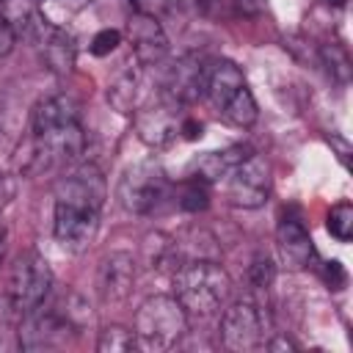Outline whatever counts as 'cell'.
<instances>
[{
    "mask_svg": "<svg viewBox=\"0 0 353 353\" xmlns=\"http://www.w3.org/2000/svg\"><path fill=\"white\" fill-rule=\"evenodd\" d=\"M105 196H108L105 176L94 163L74 168L58 182L52 232L66 251L80 254L94 243Z\"/></svg>",
    "mask_w": 353,
    "mask_h": 353,
    "instance_id": "cell-1",
    "label": "cell"
},
{
    "mask_svg": "<svg viewBox=\"0 0 353 353\" xmlns=\"http://www.w3.org/2000/svg\"><path fill=\"white\" fill-rule=\"evenodd\" d=\"M232 279L215 259H185L174 270V298L188 314H215L229 298Z\"/></svg>",
    "mask_w": 353,
    "mask_h": 353,
    "instance_id": "cell-2",
    "label": "cell"
},
{
    "mask_svg": "<svg viewBox=\"0 0 353 353\" xmlns=\"http://www.w3.org/2000/svg\"><path fill=\"white\" fill-rule=\"evenodd\" d=\"M88 309L85 303H77V309H63L58 303H41L33 312L22 314L19 323V347L22 350H55L72 342L77 336Z\"/></svg>",
    "mask_w": 353,
    "mask_h": 353,
    "instance_id": "cell-3",
    "label": "cell"
},
{
    "mask_svg": "<svg viewBox=\"0 0 353 353\" xmlns=\"http://www.w3.org/2000/svg\"><path fill=\"white\" fill-rule=\"evenodd\" d=\"M188 331V312L174 295H152L135 312V345L143 350H171Z\"/></svg>",
    "mask_w": 353,
    "mask_h": 353,
    "instance_id": "cell-4",
    "label": "cell"
},
{
    "mask_svg": "<svg viewBox=\"0 0 353 353\" xmlns=\"http://www.w3.org/2000/svg\"><path fill=\"white\" fill-rule=\"evenodd\" d=\"M168 190H171V185H168L163 165L149 157V160L130 165L121 174L116 193H119V201L124 210H130L135 215H149L168 199Z\"/></svg>",
    "mask_w": 353,
    "mask_h": 353,
    "instance_id": "cell-5",
    "label": "cell"
},
{
    "mask_svg": "<svg viewBox=\"0 0 353 353\" xmlns=\"http://www.w3.org/2000/svg\"><path fill=\"white\" fill-rule=\"evenodd\" d=\"M50 290H52V270L47 259L39 256L36 251L19 254L11 268V281H8V301L14 312L19 314L33 312L50 298Z\"/></svg>",
    "mask_w": 353,
    "mask_h": 353,
    "instance_id": "cell-6",
    "label": "cell"
},
{
    "mask_svg": "<svg viewBox=\"0 0 353 353\" xmlns=\"http://www.w3.org/2000/svg\"><path fill=\"white\" fill-rule=\"evenodd\" d=\"M268 320L262 314V309L251 301H240L232 303L223 317H221V342L226 350L234 353H245V350H256L259 345H265L268 339Z\"/></svg>",
    "mask_w": 353,
    "mask_h": 353,
    "instance_id": "cell-7",
    "label": "cell"
},
{
    "mask_svg": "<svg viewBox=\"0 0 353 353\" xmlns=\"http://www.w3.org/2000/svg\"><path fill=\"white\" fill-rule=\"evenodd\" d=\"M226 196L234 207L243 210H256L268 201L270 196V165L262 154L251 152L232 174H229V188Z\"/></svg>",
    "mask_w": 353,
    "mask_h": 353,
    "instance_id": "cell-8",
    "label": "cell"
},
{
    "mask_svg": "<svg viewBox=\"0 0 353 353\" xmlns=\"http://www.w3.org/2000/svg\"><path fill=\"white\" fill-rule=\"evenodd\" d=\"M182 110H179V102L171 99L168 94H160L157 102H149L146 108L138 110L135 116V130H138V138L154 149H163L168 146L176 135H179V124H182Z\"/></svg>",
    "mask_w": 353,
    "mask_h": 353,
    "instance_id": "cell-9",
    "label": "cell"
},
{
    "mask_svg": "<svg viewBox=\"0 0 353 353\" xmlns=\"http://www.w3.org/2000/svg\"><path fill=\"white\" fill-rule=\"evenodd\" d=\"M207 72H210V61L201 58V55H196V52H188V55H182L168 69L165 91L163 94H168L179 105H190V102H196V99L204 97Z\"/></svg>",
    "mask_w": 353,
    "mask_h": 353,
    "instance_id": "cell-10",
    "label": "cell"
},
{
    "mask_svg": "<svg viewBox=\"0 0 353 353\" xmlns=\"http://www.w3.org/2000/svg\"><path fill=\"white\" fill-rule=\"evenodd\" d=\"M0 22L17 39L33 44H41V39L52 30V22L36 6V0H0Z\"/></svg>",
    "mask_w": 353,
    "mask_h": 353,
    "instance_id": "cell-11",
    "label": "cell"
},
{
    "mask_svg": "<svg viewBox=\"0 0 353 353\" xmlns=\"http://www.w3.org/2000/svg\"><path fill=\"white\" fill-rule=\"evenodd\" d=\"M276 248H279L281 262L290 270H303L314 259V243H312L303 221L298 215H290V212H284L279 218V226H276Z\"/></svg>",
    "mask_w": 353,
    "mask_h": 353,
    "instance_id": "cell-12",
    "label": "cell"
},
{
    "mask_svg": "<svg viewBox=\"0 0 353 353\" xmlns=\"http://www.w3.org/2000/svg\"><path fill=\"white\" fill-rule=\"evenodd\" d=\"M127 36L132 41L135 63H141V66H154L168 52V36L154 17L132 14L127 22Z\"/></svg>",
    "mask_w": 353,
    "mask_h": 353,
    "instance_id": "cell-13",
    "label": "cell"
},
{
    "mask_svg": "<svg viewBox=\"0 0 353 353\" xmlns=\"http://www.w3.org/2000/svg\"><path fill=\"white\" fill-rule=\"evenodd\" d=\"M99 295L105 301H127L135 287V259L127 251H113L102 259L99 276H97Z\"/></svg>",
    "mask_w": 353,
    "mask_h": 353,
    "instance_id": "cell-14",
    "label": "cell"
},
{
    "mask_svg": "<svg viewBox=\"0 0 353 353\" xmlns=\"http://www.w3.org/2000/svg\"><path fill=\"white\" fill-rule=\"evenodd\" d=\"M243 85H245V80H243V72H240L237 63H232V61H210L204 97H207L218 110H221Z\"/></svg>",
    "mask_w": 353,
    "mask_h": 353,
    "instance_id": "cell-15",
    "label": "cell"
},
{
    "mask_svg": "<svg viewBox=\"0 0 353 353\" xmlns=\"http://www.w3.org/2000/svg\"><path fill=\"white\" fill-rule=\"evenodd\" d=\"M251 152H254V149L245 146V143H234V146H229V149H223V152H207V154L196 163V176H199L201 182H218V179L229 176Z\"/></svg>",
    "mask_w": 353,
    "mask_h": 353,
    "instance_id": "cell-16",
    "label": "cell"
},
{
    "mask_svg": "<svg viewBox=\"0 0 353 353\" xmlns=\"http://www.w3.org/2000/svg\"><path fill=\"white\" fill-rule=\"evenodd\" d=\"M77 105L69 97H44L36 102L33 113H30V132H41V130H52L69 121H77Z\"/></svg>",
    "mask_w": 353,
    "mask_h": 353,
    "instance_id": "cell-17",
    "label": "cell"
},
{
    "mask_svg": "<svg viewBox=\"0 0 353 353\" xmlns=\"http://www.w3.org/2000/svg\"><path fill=\"white\" fill-rule=\"evenodd\" d=\"M41 58L55 74H69L74 69V39L66 33V28L52 25V30L41 39Z\"/></svg>",
    "mask_w": 353,
    "mask_h": 353,
    "instance_id": "cell-18",
    "label": "cell"
},
{
    "mask_svg": "<svg viewBox=\"0 0 353 353\" xmlns=\"http://www.w3.org/2000/svg\"><path fill=\"white\" fill-rule=\"evenodd\" d=\"M141 94H143V74L138 66H127L124 72H119L113 77V83L108 85V102L119 110V113H132L141 105Z\"/></svg>",
    "mask_w": 353,
    "mask_h": 353,
    "instance_id": "cell-19",
    "label": "cell"
},
{
    "mask_svg": "<svg viewBox=\"0 0 353 353\" xmlns=\"http://www.w3.org/2000/svg\"><path fill=\"white\" fill-rule=\"evenodd\" d=\"M143 259L152 270H176L182 265V254L176 248V240L163 232H152L143 237Z\"/></svg>",
    "mask_w": 353,
    "mask_h": 353,
    "instance_id": "cell-20",
    "label": "cell"
},
{
    "mask_svg": "<svg viewBox=\"0 0 353 353\" xmlns=\"http://www.w3.org/2000/svg\"><path fill=\"white\" fill-rule=\"evenodd\" d=\"M221 113H223L226 121H232V124H237V127H251V124L256 121V116H259V108H256L254 94L243 85V88L221 108Z\"/></svg>",
    "mask_w": 353,
    "mask_h": 353,
    "instance_id": "cell-21",
    "label": "cell"
},
{
    "mask_svg": "<svg viewBox=\"0 0 353 353\" xmlns=\"http://www.w3.org/2000/svg\"><path fill=\"white\" fill-rule=\"evenodd\" d=\"M174 196H176V207L185 210V212H201V210L210 207V193H207V188L199 176L176 185Z\"/></svg>",
    "mask_w": 353,
    "mask_h": 353,
    "instance_id": "cell-22",
    "label": "cell"
},
{
    "mask_svg": "<svg viewBox=\"0 0 353 353\" xmlns=\"http://www.w3.org/2000/svg\"><path fill=\"white\" fill-rule=\"evenodd\" d=\"M132 347H135V334L124 325H108V328H102V334L97 339L99 353H127Z\"/></svg>",
    "mask_w": 353,
    "mask_h": 353,
    "instance_id": "cell-23",
    "label": "cell"
},
{
    "mask_svg": "<svg viewBox=\"0 0 353 353\" xmlns=\"http://www.w3.org/2000/svg\"><path fill=\"white\" fill-rule=\"evenodd\" d=\"M325 226H328L331 237H336L339 243H347L353 237V207L347 201L334 204L325 215Z\"/></svg>",
    "mask_w": 353,
    "mask_h": 353,
    "instance_id": "cell-24",
    "label": "cell"
},
{
    "mask_svg": "<svg viewBox=\"0 0 353 353\" xmlns=\"http://www.w3.org/2000/svg\"><path fill=\"white\" fill-rule=\"evenodd\" d=\"M320 58L328 66L331 77H336L339 83H347V77H350V58H347V52L339 44H323L320 47Z\"/></svg>",
    "mask_w": 353,
    "mask_h": 353,
    "instance_id": "cell-25",
    "label": "cell"
},
{
    "mask_svg": "<svg viewBox=\"0 0 353 353\" xmlns=\"http://www.w3.org/2000/svg\"><path fill=\"white\" fill-rule=\"evenodd\" d=\"M130 6L135 8V14H146V17H154L160 22L176 11L179 0H130Z\"/></svg>",
    "mask_w": 353,
    "mask_h": 353,
    "instance_id": "cell-26",
    "label": "cell"
},
{
    "mask_svg": "<svg viewBox=\"0 0 353 353\" xmlns=\"http://www.w3.org/2000/svg\"><path fill=\"white\" fill-rule=\"evenodd\" d=\"M273 276H276V265L268 256H256L251 262V268H248V281L256 290H268L273 284Z\"/></svg>",
    "mask_w": 353,
    "mask_h": 353,
    "instance_id": "cell-27",
    "label": "cell"
},
{
    "mask_svg": "<svg viewBox=\"0 0 353 353\" xmlns=\"http://www.w3.org/2000/svg\"><path fill=\"white\" fill-rule=\"evenodd\" d=\"M121 44V33L119 30H113V28H105V30H99L94 39H91V44H88V50L94 52V55H110L116 47Z\"/></svg>",
    "mask_w": 353,
    "mask_h": 353,
    "instance_id": "cell-28",
    "label": "cell"
},
{
    "mask_svg": "<svg viewBox=\"0 0 353 353\" xmlns=\"http://www.w3.org/2000/svg\"><path fill=\"white\" fill-rule=\"evenodd\" d=\"M323 279H325V284L331 290H342L347 284V273H345V268H342L339 259H331V262L323 265Z\"/></svg>",
    "mask_w": 353,
    "mask_h": 353,
    "instance_id": "cell-29",
    "label": "cell"
},
{
    "mask_svg": "<svg viewBox=\"0 0 353 353\" xmlns=\"http://www.w3.org/2000/svg\"><path fill=\"white\" fill-rule=\"evenodd\" d=\"M17 199V179L8 171H0V212Z\"/></svg>",
    "mask_w": 353,
    "mask_h": 353,
    "instance_id": "cell-30",
    "label": "cell"
},
{
    "mask_svg": "<svg viewBox=\"0 0 353 353\" xmlns=\"http://www.w3.org/2000/svg\"><path fill=\"white\" fill-rule=\"evenodd\" d=\"M201 132H204V124H201L199 119H190V116L182 119V124H179V135H182L185 141H199Z\"/></svg>",
    "mask_w": 353,
    "mask_h": 353,
    "instance_id": "cell-31",
    "label": "cell"
},
{
    "mask_svg": "<svg viewBox=\"0 0 353 353\" xmlns=\"http://www.w3.org/2000/svg\"><path fill=\"white\" fill-rule=\"evenodd\" d=\"M328 143H331V149L336 152L339 163L347 168V165H350V152H353V149H350V143H347L342 135H331V138H328Z\"/></svg>",
    "mask_w": 353,
    "mask_h": 353,
    "instance_id": "cell-32",
    "label": "cell"
},
{
    "mask_svg": "<svg viewBox=\"0 0 353 353\" xmlns=\"http://www.w3.org/2000/svg\"><path fill=\"white\" fill-rule=\"evenodd\" d=\"M234 6H237V11L245 14V17H256V14L265 11V0H234Z\"/></svg>",
    "mask_w": 353,
    "mask_h": 353,
    "instance_id": "cell-33",
    "label": "cell"
},
{
    "mask_svg": "<svg viewBox=\"0 0 353 353\" xmlns=\"http://www.w3.org/2000/svg\"><path fill=\"white\" fill-rule=\"evenodd\" d=\"M14 44H17V36L0 22V58H6V55L14 50Z\"/></svg>",
    "mask_w": 353,
    "mask_h": 353,
    "instance_id": "cell-34",
    "label": "cell"
},
{
    "mask_svg": "<svg viewBox=\"0 0 353 353\" xmlns=\"http://www.w3.org/2000/svg\"><path fill=\"white\" fill-rule=\"evenodd\" d=\"M265 347H268V350H279V347H281V350H295V345H292L290 339H284V336H276V339L265 342Z\"/></svg>",
    "mask_w": 353,
    "mask_h": 353,
    "instance_id": "cell-35",
    "label": "cell"
},
{
    "mask_svg": "<svg viewBox=\"0 0 353 353\" xmlns=\"http://www.w3.org/2000/svg\"><path fill=\"white\" fill-rule=\"evenodd\" d=\"M325 3L334 6V8H342V6H345V0H325Z\"/></svg>",
    "mask_w": 353,
    "mask_h": 353,
    "instance_id": "cell-36",
    "label": "cell"
},
{
    "mask_svg": "<svg viewBox=\"0 0 353 353\" xmlns=\"http://www.w3.org/2000/svg\"><path fill=\"white\" fill-rule=\"evenodd\" d=\"M0 256H3V229H0Z\"/></svg>",
    "mask_w": 353,
    "mask_h": 353,
    "instance_id": "cell-37",
    "label": "cell"
},
{
    "mask_svg": "<svg viewBox=\"0 0 353 353\" xmlns=\"http://www.w3.org/2000/svg\"><path fill=\"white\" fill-rule=\"evenodd\" d=\"M88 3H91V0H88Z\"/></svg>",
    "mask_w": 353,
    "mask_h": 353,
    "instance_id": "cell-38",
    "label": "cell"
}]
</instances>
